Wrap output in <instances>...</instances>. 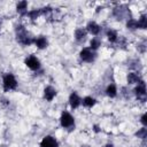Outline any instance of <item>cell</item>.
<instances>
[{
  "label": "cell",
  "instance_id": "cell-1",
  "mask_svg": "<svg viewBox=\"0 0 147 147\" xmlns=\"http://www.w3.org/2000/svg\"><path fill=\"white\" fill-rule=\"evenodd\" d=\"M16 38H17V41L24 46H29V45L33 44V41H34V39L28 33V31L25 30V28L23 25L16 26Z\"/></svg>",
  "mask_w": 147,
  "mask_h": 147
},
{
  "label": "cell",
  "instance_id": "cell-2",
  "mask_svg": "<svg viewBox=\"0 0 147 147\" xmlns=\"http://www.w3.org/2000/svg\"><path fill=\"white\" fill-rule=\"evenodd\" d=\"M2 85H3V90L6 92L8 91H13L17 87V80L15 78V76L13 74H6L2 78Z\"/></svg>",
  "mask_w": 147,
  "mask_h": 147
},
{
  "label": "cell",
  "instance_id": "cell-3",
  "mask_svg": "<svg viewBox=\"0 0 147 147\" xmlns=\"http://www.w3.org/2000/svg\"><path fill=\"white\" fill-rule=\"evenodd\" d=\"M60 123H61V126L64 127V129H69L70 130V129L75 127V119L71 116V114L68 113V111H63L61 114Z\"/></svg>",
  "mask_w": 147,
  "mask_h": 147
},
{
  "label": "cell",
  "instance_id": "cell-4",
  "mask_svg": "<svg viewBox=\"0 0 147 147\" xmlns=\"http://www.w3.org/2000/svg\"><path fill=\"white\" fill-rule=\"evenodd\" d=\"M24 64H25L29 69H31V70H39V69H40V61H39V59H38L37 56H34V55L28 56V57L24 60Z\"/></svg>",
  "mask_w": 147,
  "mask_h": 147
},
{
  "label": "cell",
  "instance_id": "cell-5",
  "mask_svg": "<svg viewBox=\"0 0 147 147\" xmlns=\"http://www.w3.org/2000/svg\"><path fill=\"white\" fill-rule=\"evenodd\" d=\"M134 94L137 95L138 100H140L141 102L146 101V85L144 80H140L137 85V87L134 88Z\"/></svg>",
  "mask_w": 147,
  "mask_h": 147
},
{
  "label": "cell",
  "instance_id": "cell-6",
  "mask_svg": "<svg viewBox=\"0 0 147 147\" xmlns=\"http://www.w3.org/2000/svg\"><path fill=\"white\" fill-rule=\"evenodd\" d=\"M79 57L80 60H83L84 62H92L95 59V53L94 51H92L91 48H83L79 52Z\"/></svg>",
  "mask_w": 147,
  "mask_h": 147
},
{
  "label": "cell",
  "instance_id": "cell-7",
  "mask_svg": "<svg viewBox=\"0 0 147 147\" xmlns=\"http://www.w3.org/2000/svg\"><path fill=\"white\" fill-rule=\"evenodd\" d=\"M40 147H59V142L54 137L46 136L40 141Z\"/></svg>",
  "mask_w": 147,
  "mask_h": 147
},
{
  "label": "cell",
  "instance_id": "cell-8",
  "mask_svg": "<svg viewBox=\"0 0 147 147\" xmlns=\"http://www.w3.org/2000/svg\"><path fill=\"white\" fill-rule=\"evenodd\" d=\"M80 103H82L80 96H79L76 92H72V93L69 95V105H70V107H71L72 109H76V108H78V107L80 106Z\"/></svg>",
  "mask_w": 147,
  "mask_h": 147
},
{
  "label": "cell",
  "instance_id": "cell-9",
  "mask_svg": "<svg viewBox=\"0 0 147 147\" xmlns=\"http://www.w3.org/2000/svg\"><path fill=\"white\" fill-rule=\"evenodd\" d=\"M87 32H90L91 34H93V36H98L99 33H100V31H101V26L98 24V23H95V22H93V21H91V22H88L87 23V25H86V29H85Z\"/></svg>",
  "mask_w": 147,
  "mask_h": 147
},
{
  "label": "cell",
  "instance_id": "cell-10",
  "mask_svg": "<svg viewBox=\"0 0 147 147\" xmlns=\"http://www.w3.org/2000/svg\"><path fill=\"white\" fill-rule=\"evenodd\" d=\"M56 96V90L53 86H46L44 90V98L47 101H52Z\"/></svg>",
  "mask_w": 147,
  "mask_h": 147
},
{
  "label": "cell",
  "instance_id": "cell-11",
  "mask_svg": "<svg viewBox=\"0 0 147 147\" xmlns=\"http://www.w3.org/2000/svg\"><path fill=\"white\" fill-rule=\"evenodd\" d=\"M33 44H34L39 49H44V48H46V47L48 46V40H47L46 37H44V36H39V37L34 38Z\"/></svg>",
  "mask_w": 147,
  "mask_h": 147
},
{
  "label": "cell",
  "instance_id": "cell-12",
  "mask_svg": "<svg viewBox=\"0 0 147 147\" xmlns=\"http://www.w3.org/2000/svg\"><path fill=\"white\" fill-rule=\"evenodd\" d=\"M86 36H87V31H86L85 29H83V28L76 29V31H75V39H76L77 41H83V40H85Z\"/></svg>",
  "mask_w": 147,
  "mask_h": 147
},
{
  "label": "cell",
  "instance_id": "cell-13",
  "mask_svg": "<svg viewBox=\"0 0 147 147\" xmlns=\"http://www.w3.org/2000/svg\"><path fill=\"white\" fill-rule=\"evenodd\" d=\"M126 80H127L129 84H138V83L141 80V78L139 77L138 74H136V72H130V74H127V76H126Z\"/></svg>",
  "mask_w": 147,
  "mask_h": 147
},
{
  "label": "cell",
  "instance_id": "cell-14",
  "mask_svg": "<svg viewBox=\"0 0 147 147\" xmlns=\"http://www.w3.org/2000/svg\"><path fill=\"white\" fill-rule=\"evenodd\" d=\"M26 8H28V1H25V0L20 1V2L16 5V10H17V13H20L21 15L26 14Z\"/></svg>",
  "mask_w": 147,
  "mask_h": 147
},
{
  "label": "cell",
  "instance_id": "cell-15",
  "mask_svg": "<svg viewBox=\"0 0 147 147\" xmlns=\"http://www.w3.org/2000/svg\"><path fill=\"white\" fill-rule=\"evenodd\" d=\"M95 102H96V100H95L94 98H92V96H85V98L82 100L83 106H84V107H87V108H92V107L95 105Z\"/></svg>",
  "mask_w": 147,
  "mask_h": 147
},
{
  "label": "cell",
  "instance_id": "cell-16",
  "mask_svg": "<svg viewBox=\"0 0 147 147\" xmlns=\"http://www.w3.org/2000/svg\"><path fill=\"white\" fill-rule=\"evenodd\" d=\"M106 94H107L109 98H115V96L117 95V88H116V86H115L114 84L108 85L107 88H106Z\"/></svg>",
  "mask_w": 147,
  "mask_h": 147
},
{
  "label": "cell",
  "instance_id": "cell-17",
  "mask_svg": "<svg viewBox=\"0 0 147 147\" xmlns=\"http://www.w3.org/2000/svg\"><path fill=\"white\" fill-rule=\"evenodd\" d=\"M107 39L110 41V42H116L117 39H118V34L115 30H108L107 31Z\"/></svg>",
  "mask_w": 147,
  "mask_h": 147
},
{
  "label": "cell",
  "instance_id": "cell-18",
  "mask_svg": "<svg viewBox=\"0 0 147 147\" xmlns=\"http://www.w3.org/2000/svg\"><path fill=\"white\" fill-rule=\"evenodd\" d=\"M137 23H138L139 29H146L147 28V17H146V15H141L140 18L137 21Z\"/></svg>",
  "mask_w": 147,
  "mask_h": 147
},
{
  "label": "cell",
  "instance_id": "cell-19",
  "mask_svg": "<svg viewBox=\"0 0 147 147\" xmlns=\"http://www.w3.org/2000/svg\"><path fill=\"white\" fill-rule=\"evenodd\" d=\"M90 48L92 49V51H95V49H98L99 47H100V45H101V41H100V39H98V38H93L92 40H91V42H90Z\"/></svg>",
  "mask_w": 147,
  "mask_h": 147
},
{
  "label": "cell",
  "instance_id": "cell-20",
  "mask_svg": "<svg viewBox=\"0 0 147 147\" xmlns=\"http://www.w3.org/2000/svg\"><path fill=\"white\" fill-rule=\"evenodd\" d=\"M126 28H127V29H130V30H136V29H138V23H137V20L130 18V20L126 22Z\"/></svg>",
  "mask_w": 147,
  "mask_h": 147
},
{
  "label": "cell",
  "instance_id": "cell-21",
  "mask_svg": "<svg viewBox=\"0 0 147 147\" xmlns=\"http://www.w3.org/2000/svg\"><path fill=\"white\" fill-rule=\"evenodd\" d=\"M40 14H41V10L40 9H33V10H31V11L28 13V15H29V17L31 20H37L40 16Z\"/></svg>",
  "mask_w": 147,
  "mask_h": 147
},
{
  "label": "cell",
  "instance_id": "cell-22",
  "mask_svg": "<svg viewBox=\"0 0 147 147\" xmlns=\"http://www.w3.org/2000/svg\"><path fill=\"white\" fill-rule=\"evenodd\" d=\"M136 136L138 137V138H141V139H145L146 137H147V130H146V127H142V129H140L137 133H136Z\"/></svg>",
  "mask_w": 147,
  "mask_h": 147
},
{
  "label": "cell",
  "instance_id": "cell-23",
  "mask_svg": "<svg viewBox=\"0 0 147 147\" xmlns=\"http://www.w3.org/2000/svg\"><path fill=\"white\" fill-rule=\"evenodd\" d=\"M140 122L142 123L144 127H146V126H147V114H142V116H141V119H140Z\"/></svg>",
  "mask_w": 147,
  "mask_h": 147
},
{
  "label": "cell",
  "instance_id": "cell-24",
  "mask_svg": "<svg viewBox=\"0 0 147 147\" xmlns=\"http://www.w3.org/2000/svg\"><path fill=\"white\" fill-rule=\"evenodd\" d=\"M105 147H113V145H110V144H107Z\"/></svg>",
  "mask_w": 147,
  "mask_h": 147
},
{
  "label": "cell",
  "instance_id": "cell-25",
  "mask_svg": "<svg viewBox=\"0 0 147 147\" xmlns=\"http://www.w3.org/2000/svg\"><path fill=\"white\" fill-rule=\"evenodd\" d=\"M0 25H1V22H0Z\"/></svg>",
  "mask_w": 147,
  "mask_h": 147
},
{
  "label": "cell",
  "instance_id": "cell-26",
  "mask_svg": "<svg viewBox=\"0 0 147 147\" xmlns=\"http://www.w3.org/2000/svg\"><path fill=\"white\" fill-rule=\"evenodd\" d=\"M2 147H3V146H2Z\"/></svg>",
  "mask_w": 147,
  "mask_h": 147
}]
</instances>
